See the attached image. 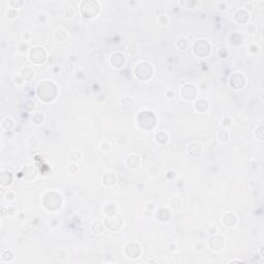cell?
Wrapping results in <instances>:
<instances>
[{
    "label": "cell",
    "instance_id": "277c9868",
    "mask_svg": "<svg viewBox=\"0 0 264 264\" xmlns=\"http://www.w3.org/2000/svg\"><path fill=\"white\" fill-rule=\"evenodd\" d=\"M16 9H13V8H11L8 11V13H7V16H8L9 19H15L17 18V16H18V13H16Z\"/></svg>",
    "mask_w": 264,
    "mask_h": 264
},
{
    "label": "cell",
    "instance_id": "3957f363",
    "mask_svg": "<svg viewBox=\"0 0 264 264\" xmlns=\"http://www.w3.org/2000/svg\"><path fill=\"white\" fill-rule=\"evenodd\" d=\"M209 101H207V100L204 99V98H201V99H198L197 101L195 102V109L197 111H200V109H202L203 107L204 109V111H207V109H209Z\"/></svg>",
    "mask_w": 264,
    "mask_h": 264
},
{
    "label": "cell",
    "instance_id": "8992f818",
    "mask_svg": "<svg viewBox=\"0 0 264 264\" xmlns=\"http://www.w3.org/2000/svg\"><path fill=\"white\" fill-rule=\"evenodd\" d=\"M100 149H101L102 151H109V150L111 149V146H109V144H107V142H101V144H100Z\"/></svg>",
    "mask_w": 264,
    "mask_h": 264
},
{
    "label": "cell",
    "instance_id": "6da1fadb",
    "mask_svg": "<svg viewBox=\"0 0 264 264\" xmlns=\"http://www.w3.org/2000/svg\"><path fill=\"white\" fill-rule=\"evenodd\" d=\"M46 57H47V53H46L45 50L40 54H37V47L31 48L29 51V59L33 63H36V59H41L42 62H45Z\"/></svg>",
    "mask_w": 264,
    "mask_h": 264
},
{
    "label": "cell",
    "instance_id": "7a4b0ae2",
    "mask_svg": "<svg viewBox=\"0 0 264 264\" xmlns=\"http://www.w3.org/2000/svg\"><path fill=\"white\" fill-rule=\"evenodd\" d=\"M155 139H156V141L159 142V144H166V142L168 141V135H167V133L165 131H158L155 135Z\"/></svg>",
    "mask_w": 264,
    "mask_h": 264
},
{
    "label": "cell",
    "instance_id": "5b68a950",
    "mask_svg": "<svg viewBox=\"0 0 264 264\" xmlns=\"http://www.w3.org/2000/svg\"><path fill=\"white\" fill-rule=\"evenodd\" d=\"M15 198H16V196H15V194H13L11 191H8L6 193V195H5V199H6L7 201H13Z\"/></svg>",
    "mask_w": 264,
    "mask_h": 264
}]
</instances>
